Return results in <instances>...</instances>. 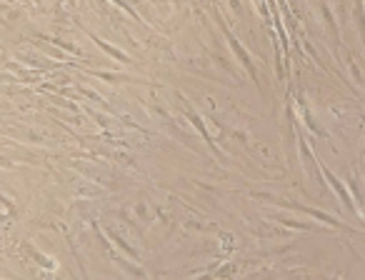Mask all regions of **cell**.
<instances>
[{
  "mask_svg": "<svg viewBox=\"0 0 365 280\" xmlns=\"http://www.w3.org/2000/svg\"><path fill=\"white\" fill-rule=\"evenodd\" d=\"M280 225H285V228H295V230H318V225L315 223H305V220H298V218H275Z\"/></svg>",
  "mask_w": 365,
  "mask_h": 280,
  "instance_id": "9",
  "label": "cell"
},
{
  "mask_svg": "<svg viewBox=\"0 0 365 280\" xmlns=\"http://www.w3.org/2000/svg\"><path fill=\"white\" fill-rule=\"evenodd\" d=\"M300 110H303V120H305V125H308V130L313 133V135H318V138H325V130L318 125V123H315V118L310 115V110H308V108L303 105V108H300Z\"/></svg>",
  "mask_w": 365,
  "mask_h": 280,
  "instance_id": "10",
  "label": "cell"
},
{
  "mask_svg": "<svg viewBox=\"0 0 365 280\" xmlns=\"http://www.w3.org/2000/svg\"><path fill=\"white\" fill-rule=\"evenodd\" d=\"M355 16H358V26H360V33H363V46H365V8L363 3H355Z\"/></svg>",
  "mask_w": 365,
  "mask_h": 280,
  "instance_id": "13",
  "label": "cell"
},
{
  "mask_svg": "<svg viewBox=\"0 0 365 280\" xmlns=\"http://www.w3.org/2000/svg\"><path fill=\"white\" fill-rule=\"evenodd\" d=\"M268 203H273V205H280V208H285V210H295V213H303V215H308V218H313V220H318L320 225H325V228H333V230H343V233H353L355 235V230L350 228V225H345L343 220H338V218H333L330 213H325V210H320V208H310V205H300V203H290V200H283V198H273V195H263Z\"/></svg>",
  "mask_w": 365,
  "mask_h": 280,
  "instance_id": "1",
  "label": "cell"
},
{
  "mask_svg": "<svg viewBox=\"0 0 365 280\" xmlns=\"http://www.w3.org/2000/svg\"><path fill=\"white\" fill-rule=\"evenodd\" d=\"M325 280H338V278H325Z\"/></svg>",
  "mask_w": 365,
  "mask_h": 280,
  "instance_id": "14",
  "label": "cell"
},
{
  "mask_svg": "<svg viewBox=\"0 0 365 280\" xmlns=\"http://www.w3.org/2000/svg\"><path fill=\"white\" fill-rule=\"evenodd\" d=\"M88 36H91V41L96 43V46L101 48V51L106 53V56L110 58V61H115V63H133V58L128 56L125 51H120V48L110 46V43H106V41H103V38H98L96 33H88Z\"/></svg>",
  "mask_w": 365,
  "mask_h": 280,
  "instance_id": "5",
  "label": "cell"
},
{
  "mask_svg": "<svg viewBox=\"0 0 365 280\" xmlns=\"http://www.w3.org/2000/svg\"><path fill=\"white\" fill-rule=\"evenodd\" d=\"M318 11H320V18H323V21H325V26H328V31L333 33L335 43H338V41H340V31H338V23H335L333 13H330V8H328V3H325V0H320V3H318Z\"/></svg>",
  "mask_w": 365,
  "mask_h": 280,
  "instance_id": "7",
  "label": "cell"
},
{
  "mask_svg": "<svg viewBox=\"0 0 365 280\" xmlns=\"http://www.w3.org/2000/svg\"><path fill=\"white\" fill-rule=\"evenodd\" d=\"M43 41H48L51 46H56V48H61L66 56H76V58H81L83 56V51L78 46H73L71 41H63V38H43Z\"/></svg>",
  "mask_w": 365,
  "mask_h": 280,
  "instance_id": "8",
  "label": "cell"
},
{
  "mask_svg": "<svg viewBox=\"0 0 365 280\" xmlns=\"http://www.w3.org/2000/svg\"><path fill=\"white\" fill-rule=\"evenodd\" d=\"M210 275H213L215 280H228V278H233V275H235V265L233 263H225L223 268H218L215 273H210Z\"/></svg>",
  "mask_w": 365,
  "mask_h": 280,
  "instance_id": "12",
  "label": "cell"
},
{
  "mask_svg": "<svg viewBox=\"0 0 365 280\" xmlns=\"http://www.w3.org/2000/svg\"><path fill=\"white\" fill-rule=\"evenodd\" d=\"M215 21H218V28L223 31V36H225V41H228V46H230V51H233V56H235V61L240 63V66L245 68V73H248L250 78H253V83L260 88V81H258V68H255V63H253V56H250L248 51H245V46L238 41V36H235L233 31H230L228 26H225V21L220 18V13H215Z\"/></svg>",
  "mask_w": 365,
  "mask_h": 280,
  "instance_id": "2",
  "label": "cell"
},
{
  "mask_svg": "<svg viewBox=\"0 0 365 280\" xmlns=\"http://www.w3.org/2000/svg\"><path fill=\"white\" fill-rule=\"evenodd\" d=\"M180 100H182V108H185V115H188L190 125H193L195 130L200 133V138H203V140H205V145H208V148L213 150V153L218 155V158H223V153H220V150H218V145H215V140H213V138H210L208 128H205L203 118L198 115V110H195V108L190 105V103H188V98H185V95H180Z\"/></svg>",
  "mask_w": 365,
  "mask_h": 280,
  "instance_id": "4",
  "label": "cell"
},
{
  "mask_svg": "<svg viewBox=\"0 0 365 280\" xmlns=\"http://www.w3.org/2000/svg\"><path fill=\"white\" fill-rule=\"evenodd\" d=\"M318 163H320V160H318ZM320 175H323L325 185H328V188L333 190L335 195H338L340 205H343V208L348 210L350 215H355V220H363V213H360V208H358V205H355V200H353V195H350L348 185H345L343 180H340L338 175L333 173V170H330V168H325L323 163H320Z\"/></svg>",
  "mask_w": 365,
  "mask_h": 280,
  "instance_id": "3",
  "label": "cell"
},
{
  "mask_svg": "<svg viewBox=\"0 0 365 280\" xmlns=\"http://www.w3.org/2000/svg\"><path fill=\"white\" fill-rule=\"evenodd\" d=\"M110 3H113V6H118V8H120V11H123V13H128V16H130V18H133V21L143 23V18H140V16H138V13H135V8H133V6H130V3H128V0H110Z\"/></svg>",
  "mask_w": 365,
  "mask_h": 280,
  "instance_id": "11",
  "label": "cell"
},
{
  "mask_svg": "<svg viewBox=\"0 0 365 280\" xmlns=\"http://www.w3.org/2000/svg\"><path fill=\"white\" fill-rule=\"evenodd\" d=\"M23 250H26V253H28V258H31L36 265H41L43 270H56V268H58V263H56V260H53L51 255L41 253V250H38L33 243H23Z\"/></svg>",
  "mask_w": 365,
  "mask_h": 280,
  "instance_id": "6",
  "label": "cell"
}]
</instances>
